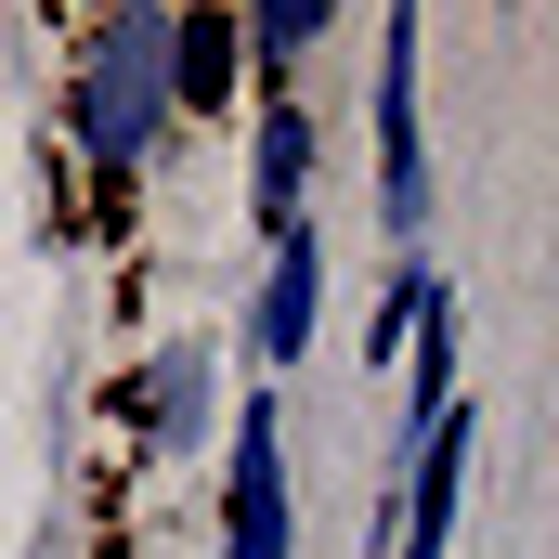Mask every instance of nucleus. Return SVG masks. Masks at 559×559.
<instances>
[{
    "mask_svg": "<svg viewBox=\"0 0 559 559\" xmlns=\"http://www.w3.org/2000/svg\"><path fill=\"white\" fill-rule=\"evenodd\" d=\"M66 143H79V169H92V235L131 261L143 169H156V143H169V13H156V0H118V13L79 26V52H66Z\"/></svg>",
    "mask_w": 559,
    "mask_h": 559,
    "instance_id": "1",
    "label": "nucleus"
},
{
    "mask_svg": "<svg viewBox=\"0 0 559 559\" xmlns=\"http://www.w3.org/2000/svg\"><path fill=\"white\" fill-rule=\"evenodd\" d=\"M235 442H222V559H299V495H286V404L248 391L222 404Z\"/></svg>",
    "mask_w": 559,
    "mask_h": 559,
    "instance_id": "2",
    "label": "nucleus"
},
{
    "mask_svg": "<svg viewBox=\"0 0 559 559\" xmlns=\"http://www.w3.org/2000/svg\"><path fill=\"white\" fill-rule=\"evenodd\" d=\"M417 52H429V26L417 13H391L378 26V222L417 248L429 235V105H417Z\"/></svg>",
    "mask_w": 559,
    "mask_h": 559,
    "instance_id": "3",
    "label": "nucleus"
},
{
    "mask_svg": "<svg viewBox=\"0 0 559 559\" xmlns=\"http://www.w3.org/2000/svg\"><path fill=\"white\" fill-rule=\"evenodd\" d=\"M248 338H261V365H299V352L325 338V235H312V222H286L274 248H261V299H248Z\"/></svg>",
    "mask_w": 559,
    "mask_h": 559,
    "instance_id": "4",
    "label": "nucleus"
},
{
    "mask_svg": "<svg viewBox=\"0 0 559 559\" xmlns=\"http://www.w3.org/2000/svg\"><path fill=\"white\" fill-rule=\"evenodd\" d=\"M248 222L274 248L286 222H312V105L299 92H261L248 105Z\"/></svg>",
    "mask_w": 559,
    "mask_h": 559,
    "instance_id": "5",
    "label": "nucleus"
},
{
    "mask_svg": "<svg viewBox=\"0 0 559 559\" xmlns=\"http://www.w3.org/2000/svg\"><path fill=\"white\" fill-rule=\"evenodd\" d=\"M118 417L156 442V455H182V442H209V417H222V352L209 338H169L156 365H143L131 391H118Z\"/></svg>",
    "mask_w": 559,
    "mask_h": 559,
    "instance_id": "6",
    "label": "nucleus"
},
{
    "mask_svg": "<svg viewBox=\"0 0 559 559\" xmlns=\"http://www.w3.org/2000/svg\"><path fill=\"white\" fill-rule=\"evenodd\" d=\"M235 66H248V26L209 0V13H169V118H222L235 105Z\"/></svg>",
    "mask_w": 559,
    "mask_h": 559,
    "instance_id": "7",
    "label": "nucleus"
},
{
    "mask_svg": "<svg viewBox=\"0 0 559 559\" xmlns=\"http://www.w3.org/2000/svg\"><path fill=\"white\" fill-rule=\"evenodd\" d=\"M235 26H248V52H312V39H325V0H261V13H235Z\"/></svg>",
    "mask_w": 559,
    "mask_h": 559,
    "instance_id": "8",
    "label": "nucleus"
}]
</instances>
